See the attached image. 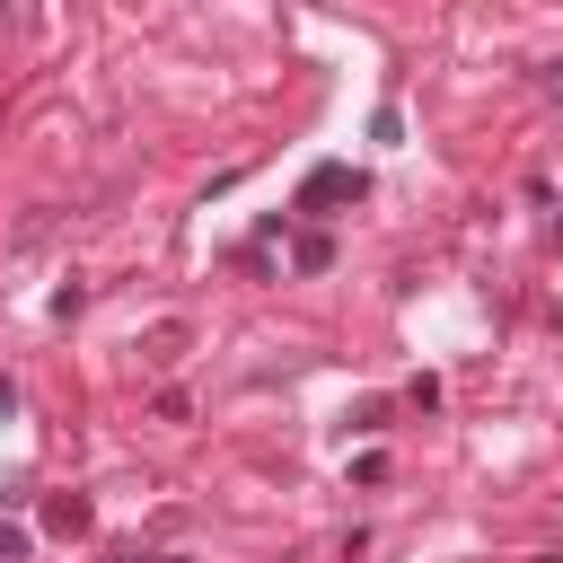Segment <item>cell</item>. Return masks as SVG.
I'll return each instance as SVG.
<instances>
[{
    "label": "cell",
    "instance_id": "obj_11",
    "mask_svg": "<svg viewBox=\"0 0 563 563\" xmlns=\"http://www.w3.org/2000/svg\"><path fill=\"white\" fill-rule=\"evenodd\" d=\"M554 238H563V220H554Z\"/></svg>",
    "mask_w": 563,
    "mask_h": 563
},
{
    "label": "cell",
    "instance_id": "obj_6",
    "mask_svg": "<svg viewBox=\"0 0 563 563\" xmlns=\"http://www.w3.org/2000/svg\"><path fill=\"white\" fill-rule=\"evenodd\" d=\"M352 431H387V396H361L352 405Z\"/></svg>",
    "mask_w": 563,
    "mask_h": 563
},
{
    "label": "cell",
    "instance_id": "obj_10",
    "mask_svg": "<svg viewBox=\"0 0 563 563\" xmlns=\"http://www.w3.org/2000/svg\"><path fill=\"white\" fill-rule=\"evenodd\" d=\"M158 563H194V554H158Z\"/></svg>",
    "mask_w": 563,
    "mask_h": 563
},
{
    "label": "cell",
    "instance_id": "obj_5",
    "mask_svg": "<svg viewBox=\"0 0 563 563\" xmlns=\"http://www.w3.org/2000/svg\"><path fill=\"white\" fill-rule=\"evenodd\" d=\"M79 308H88V282H62V290H53V317H62V325H70V317H79Z\"/></svg>",
    "mask_w": 563,
    "mask_h": 563
},
{
    "label": "cell",
    "instance_id": "obj_3",
    "mask_svg": "<svg viewBox=\"0 0 563 563\" xmlns=\"http://www.w3.org/2000/svg\"><path fill=\"white\" fill-rule=\"evenodd\" d=\"M185 343H194V325H185V317H158V325L141 334V361H150V369H176Z\"/></svg>",
    "mask_w": 563,
    "mask_h": 563
},
{
    "label": "cell",
    "instance_id": "obj_2",
    "mask_svg": "<svg viewBox=\"0 0 563 563\" xmlns=\"http://www.w3.org/2000/svg\"><path fill=\"white\" fill-rule=\"evenodd\" d=\"M88 528H97L88 493H44V537H88Z\"/></svg>",
    "mask_w": 563,
    "mask_h": 563
},
{
    "label": "cell",
    "instance_id": "obj_7",
    "mask_svg": "<svg viewBox=\"0 0 563 563\" xmlns=\"http://www.w3.org/2000/svg\"><path fill=\"white\" fill-rule=\"evenodd\" d=\"M18 554H26V528H18V519H0V563H18Z\"/></svg>",
    "mask_w": 563,
    "mask_h": 563
},
{
    "label": "cell",
    "instance_id": "obj_4",
    "mask_svg": "<svg viewBox=\"0 0 563 563\" xmlns=\"http://www.w3.org/2000/svg\"><path fill=\"white\" fill-rule=\"evenodd\" d=\"M290 264H299V273H334V238H325V229H299V238H290Z\"/></svg>",
    "mask_w": 563,
    "mask_h": 563
},
{
    "label": "cell",
    "instance_id": "obj_8",
    "mask_svg": "<svg viewBox=\"0 0 563 563\" xmlns=\"http://www.w3.org/2000/svg\"><path fill=\"white\" fill-rule=\"evenodd\" d=\"M545 97H554V106H563V62H545Z\"/></svg>",
    "mask_w": 563,
    "mask_h": 563
},
{
    "label": "cell",
    "instance_id": "obj_9",
    "mask_svg": "<svg viewBox=\"0 0 563 563\" xmlns=\"http://www.w3.org/2000/svg\"><path fill=\"white\" fill-rule=\"evenodd\" d=\"M9 413H18V387H9V378H0V422H9Z\"/></svg>",
    "mask_w": 563,
    "mask_h": 563
},
{
    "label": "cell",
    "instance_id": "obj_1",
    "mask_svg": "<svg viewBox=\"0 0 563 563\" xmlns=\"http://www.w3.org/2000/svg\"><path fill=\"white\" fill-rule=\"evenodd\" d=\"M369 194V176L361 167H343V158H317L308 176H299V194H290V211H308V220H325V211H343V202H361Z\"/></svg>",
    "mask_w": 563,
    "mask_h": 563
}]
</instances>
